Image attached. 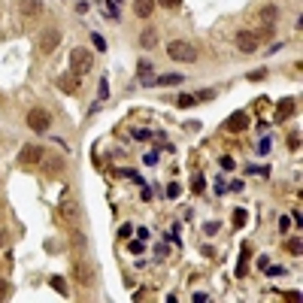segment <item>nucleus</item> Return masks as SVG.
I'll use <instances>...</instances> for the list:
<instances>
[{
  "label": "nucleus",
  "instance_id": "nucleus-1",
  "mask_svg": "<svg viewBox=\"0 0 303 303\" xmlns=\"http://www.w3.org/2000/svg\"><path fill=\"white\" fill-rule=\"evenodd\" d=\"M94 70V52L91 49H73L70 52V73L76 76H85Z\"/></svg>",
  "mask_w": 303,
  "mask_h": 303
},
{
  "label": "nucleus",
  "instance_id": "nucleus-2",
  "mask_svg": "<svg viewBox=\"0 0 303 303\" xmlns=\"http://www.w3.org/2000/svg\"><path fill=\"white\" fill-rule=\"evenodd\" d=\"M167 55L173 61H179V64H194L197 61V49L191 43H185V39H170Z\"/></svg>",
  "mask_w": 303,
  "mask_h": 303
},
{
  "label": "nucleus",
  "instance_id": "nucleus-3",
  "mask_svg": "<svg viewBox=\"0 0 303 303\" xmlns=\"http://www.w3.org/2000/svg\"><path fill=\"white\" fill-rule=\"evenodd\" d=\"M97 279V267L91 261H73V282H79L82 288H91Z\"/></svg>",
  "mask_w": 303,
  "mask_h": 303
},
{
  "label": "nucleus",
  "instance_id": "nucleus-4",
  "mask_svg": "<svg viewBox=\"0 0 303 303\" xmlns=\"http://www.w3.org/2000/svg\"><path fill=\"white\" fill-rule=\"evenodd\" d=\"M49 125H52V115H49V109L34 106V109L28 112V128H31L34 134H46V131H49Z\"/></svg>",
  "mask_w": 303,
  "mask_h": 303
},
{
  "label": "nucleus",
  "instance_id": "nucleus-5",
  "mask_svg": "<svg viewBox=\"0 0 303 303\" xmlns=\"http://www.w3.org/2000/svg\"><path fill=\"white\" fill-rule=\"evenodd\" d=\"M58 46H61V31H58V28H46V31L39 34V39H36V49H39L43 55H52Z\"/></svg>",
  "mask_w": 303,
  "mask_h": 303
},
{
  "label": "nucleus",
  "instance_id": "nucleus-6",
  "mask_svg": "<svg viewBox=\"0 0 303 303\" xmlns=\"http://www.w3.org/2000/svg\"><path fill=\"white\" fill-rule=\"evenodd\" d=\"M236 49L243 52V55H255L258 49H261V39L255 31H239L236 34Z\"/></svg>",
  "mask_w": 303,
  "mask_h": 303
},
{
  "label": "nucleus",
  "instance_id": "nucleus-7",
  "mask_svg": "<svg viewBox=\"0 0 303 303\" xmlns=\"http://www.w3.org/2000/svg\"><path fill=\"white\" fill-rule=\"evenodd\" d=\"M43 158H46V149H43V146H25V149L18 152V161H22L25 167L43 164Z\"/></svg>",
  "mask_w": 303,
  "mask_h": 303
},
{
  "label": "nucleus",
  "instance_id": "nucleus-8",
  "mask_svg": "<svg viewBox=\"0 0 303 303\" xmlns=\"http://www.w3.org/2000/svg\"><path fill=\"white\" fill-rule=\"evenodd\" d=\"M18 15L25 22H36L43 15V0H18Z\"/></svg>",
  "mask_w": 303,
  "mask_h": 303
},
{
  "label": "nucleus",
  "instance_id": "nucleus-9",
  "mask_svg": "<svg viewBox=\"0 0 303 303\" xmlns=\"http://www.w3.org/2000/svg\"><path fill=\"white\" fill-rule=\"evenodd\" d=\"M61 221H64V225H76V221H79V203L73 200V197H64V200H61Z\"/></svg>",
  "mask_w": 303,
  "mask_h": 303
},
{
  "label": "nucleus",
  "instance_id": "nucleus-10",
  "mask_svg": "<svg viewBox=\"0 0 303 303\" xmlns=\"http://www.w3.org/2000/svg\"><path fill=\"white\" fill-rule=\"evenodd\" d=\"M246 128H249V112H231L228 131H231V134H239V131H246Z\"/></svg>",
  "mask_w": 303,
  "mask_h": 303
},
{
  "label": "nucleus",
  "instance_id": "nucleus-11",
  "mask_svg": "<svg viewBox=\"0 0 303 303\" xmlns=\"http://www.w3.org/2000/svg\"><path fill=\"white\" fill-rule=\"evenodd\" d=\"M139 46L143 49H155L158 46V31L149 25V28H143V34H139Z\"/></svg>",
  "mask_w": 303,
  "mask_h": 303
},
{
  "label": "nucleus",
  "instance_id": "nucleus-12",
  "mask_svg": "<svg viewBox=\"0 0 303 303\" xmlns=\"http://www.w3.org/2000/svg\"><path fill=\"white\" fill-rule=\"evenodd\" d=\"M294 109H297V103L291 100V97H285V100L279 103V112H276V122H285L288 115H294Z\"/></svg>",
  "mask_w": 303,
  "mask_h": 303
},
{
  "label": "nucleus",
  "instance_id": "nucleus-13",
  "mask_svg": "<svg viewBox=\"0 0 303 303\" xmlns=\"http://www.w3.org/2000/svg\"><path fill=\"white\" fill-rule=\"evenodd\" d=\"M249 258H252V246L246 243L243 252H239V264H236V276H246L249 273Z\"/></svg>",
  "mask_w": 303,
  "mask_h": 303
},
{
  "label": "nucleus",
  "instance_id": "nucleus-14",
  "mask_svg": "<svg viewBox=\"0 0 303 303\" xmlns=\"http://www.w3.org/2000/svg\"><path fill=\"white\" fill-rule=\"evenodd\" d=\"M152 9H155V0H134V12L139 18H149Z\"/></svg>",
  "mask_w": 303,
  "mask_h": 303
},
{
  "label": "nucleus",
  "instance_id": "nucleus-15",
  "mask_svg": "<svg viewBox=\"0 0 303 303\" xmlns=\"http://www.w3.org/2000/svg\"><path fill=\"white\" fill-rule=\"evenodd\" d=\"M182 79H185L182 73H167V76H158V79H152V82H155V85H179Z\"/></svg>",
  "mask_w": 303,
  "mask_h": 303
},
{
  "label": "nucleus",
  "instance_id": "nucleus-16",
  "mask_svg": "<svg viewBox=\"0 0 303 303\" xmlns=\"http://www.w3.org/2000/svg\"><path fill=\"white\" fill-rule=\"evenodd\" d=\"M58 85H61V91H76V88H79V76H76V73H73V76H61Z\"/></svg>",
  "mask_w": 303,
  "mask_h": 303
},
{
  "label": "nucleus",
  "instance_id": "nucleus-17",
  "mask_svg": "<svg viewBox=\"0 0 303 303\" xmlns=\"http://www.w3.org/2000/svg\"><path fill=\"white\" fill-rule=\"evenodd\" d=\"M136 70H139V76H143V82H146V85H152V76H149V73H152V61H146V58H143V61L136 64Z\"/></svg>",
  "mask_w": 303,
  "mask_h": 303
},
{
  "label": "nucleus",
  "instance_id": "nucleus-18",
  "mask_svg": "<svg viewBox=\"0 0 303 303\" xmlns=\"http://www.w3.org/2000/svg\"><path fill=\"white\" fill-rule=\"evenodd\" d=\"M49 285H52L58 294H70V291H67V279H64V276H52V279H49Z\"/></svg>",
  "mask_w": 303,
  "mask_h": 303
},
{
  "label": "nucleus",
  "instance_id": "nucleus-19",
  "mask_svg": "<svg viewBox=\"0 0 303 303\" xmlns=\"http://www.w3.org/2000/svg\"><path fill=\"white\" fill-rule=\"evenodd\" d=\"M300 243H303L300 236H291V239L285 243V252H291V255H300V252H303V246H300Z\"/></svg>",
  "mask_w": 303,
  "mask_h": 303
},
{
  "label": "nucleus",
  "instance_id": "nucleus-20",
  "mask_svg": "<svg viewBox=\"0 0 303 303\" xmlns=\"http://www.w3.org/2000/svg\"><path fill=\"white\" fill-rule=\"evenodd\" d=\"M43 164H46V173H61V167H64V161L61 158H43Z\"/></svg>",
  "mask_w": 303,
  "mask_h": 303
},
{
  "label": "nucleus",
  "instance_id": "nucleus-21",
  "mask_svg": "<svg viewBox=\"0 0 303 303\" xmlns=\"http://www.w3.org/2000/svg\"><path fill=\"white\" fill-rule=\"evenodd\" d=\"M276 15H279V9H276V6H264V9H261V22H267V25L276 22Z\"/></svg>",
  "mask_w": 303,
  "mask_h": 303
},
{
  "label": "nucleus",
  "instance_id": "nucleus-22",
  "mask_svg": "<svg viewBox=\"0 0 303 303\" xmlns=\"http://www.w3.org/2000/svg\"><path fill=\"white\" fill-rule=\"evenodd\" d=\"M70 243H73L76 249H85V246H88V236H85V234H79V231H76V234L70 236Z\"/></svg>",
  "mask_w": 303,
  "mask_h": 303
},
{
  "label": "nucleus",
  "instance_id": "nucleus-23",
  "mask_svg": "<svg viewBox=\"0 0 303 303\" xmlns=\"http://www.w3.org/2000/svg\"><path fill=\"white\" fill-rule=\"evenodd\" d=\"M179 194H182V188H179V182H170V185H167V197H170V200H176Z\"/></svg>",
  "mask_w": 303,
  "mask_h": 303
},
{
  "label": "nucleus",
  "instance_id": "nucleus-24",
  "mask_svg": "<svg viewBox=\"0 0 303 303\" xmlns=\"http://www.w3.org/2000/svg\"><path fill=\"white\" fill-rule=\"evenodd\" d=\"M246 218H249V215H246V209H234V225H236V228H243V225H246Z\"/></svg>",
  "mask_w": 303,
  "mask_h": 303
},
{
  "label": "nucleus",
  "instance_id": "nucleus-25",
  "mask_svg": "<svg viewBox=\"0 0 303 303\" xmlns=\"http://www.w3.org/2000/svg\"><path fill=\"white\" fill-rule=\"evenodd\" d=\"M197 100H200L197 94H182V97H179V106L185 109V106H191V103H197Z\"/></svg>",
  "mask_w": 303,
  "mask_h": 303
},
{
  "label": "nucleus",
  "instance_id": "nucleus-26",
  "mask_svg": "<svg viewBox=\"0 0 303 303\" xmlns=\"http://www.w3.org/2000/svg\"><path fill=\"white\" fill-rule=\"evenodd\" d=\"M91 43H94V46H97V52H106V39H103V36L97 34V31H94V34H91Z\"/></svg>",
  "mask_w": 303,
  "mask_h": 303
},
{
  "label": "nucleus",
  "instance_id": "nucleus-27",
  "mask_svg": "<svg viewBox=\"0 0 303 303\" xmlns=\"http://www.w3.org/2000/svg\"><path fill=\"white\" fill-rule=\"evenodd\" d=\"M288 149H291V152L300 149V134H288Z\"/></svg>",
  "mask_w": 303,
  "mask_h": 303
},
{
  "label": "nucleus",
  "instance_id": "nucleus-28",
  "mask_svg": "<svg viewBox=\"0 0 303 303\" xmlns=\"http://www.w3.org/2000/svg\"><path fill=\"white\" fill-rule=\"evenodd\" d=\"M155 3H161L164 9H179L182 6V0H155Z\"/></svg>",
  "mask_w": 303,
  "mask_h": 303
},
{
  "label": "nucleus",
  "instance_id": "nucleus-29",
  "mask_svg": "<svg viewBox=\"0 0 303 303\" xmlns=\"http://www.w3.org/2000/svg\"><path fill=\"white\" fill-rule=\"evenodd\" d=\"M264 273H267V276H282V273H285V267H276V264H267V267H264Z\"/></svg>",
  "mask_w": 303,
  "mask_h": 303
},
{
  "label": "nucleus",
  "instance_id": "nucleus-30",
  "mask_svg": "<svg viewBox=\"0 0 303 303\" xmlns=\"http://www.w3.org/2000/svg\"><path fill=\"white\" fill-rule=\"evenodd\" d=\"M128 249H131L134 255H143V249H146V246H143V239H134V243H128Z\"/></svg>",
  "mask_w": 303,
  "mask_h": 303
},
{
  "label": "nucleus",
  "instance_id": "nucleus-31",
  "mask_svg": "<svg viewBox=\"0 0 303 303\" xmlns=\"http://www.w3.org/2000/svg\"><path fill=\"white\" fill-rule=\"evenodd\" d=\"M270 152V136L267 139H261V143H258V155H267Z\"/></svg>",
  "mask_w": 303,
  "mask_h": 303
},
{
  "label": "nucleus",
  "instance_id": "nucleus-32",
  "mask_svg": "<svg viewBox=\"0 0 303 303\" xmlns=\"http://www.w3.org/2000/svg\"><path fill=\"white\" fill-rule=\"evenodd\" d=\"M215 231H218V225H215V221H206V225H203V234H215Z\"/></svg>",
  "mask_w": 303,
  "mask_h": 303
},
{
  "label": "nucleus",
  "instance_id": "nucleus-33",
  "mask_svg": "<svg viewBox=\"0 0 303 303\" xmlns=\"http://www.w3.org/2000/svg\"><path fill=\"white\" fill-rule=\"evenodd\" d=\"M149 136H152V131H143V128L134 131V139H149Z\"/></svg>",
  "mask_w": 303,
  "mask_h": 303
},
{
  "label": "nucleus",
  "instance_id": "nucleus-34",
  "mask_svg": "<svg viewBox=\"0 0 303 303\" xmlns=\"http://www.w3.org/2000/svg\"><path fill=\"white\" fill-rule=\"evenodd\" d=\"M221 167H225V170H234V158H231V155H225V158H221Z\"/></svg>",
  "mask_w": 303,
  "mask_h": 303
},
{
  "label": "nucleus",
  "instance_id": "nucleus-35",
  "mask_svg": "<svg viewBox=\"0 0 303 303\" xmlns=\"http://www.w3.org/2000/svg\"><path fill=\"white\" fill-rule=\"evenodd\" d=\"M191 188H194V191H203V176H194V182H191Z\"/></svg>",
  "mask_w": 303,
  "mask_h": 303
},
{
  "label": "nucleus",
  "instance_id": "nucleus-36",
  "mask_svg": "<svg viewBox=\"0 0 303 303\" xmlns=\"http://www.w3.org/2000/svg\"><path fill=\"white\" fill-rule=\"evenodd\" d=\"M264 76H267V70H255V73H252L249 79H252V82H258V79H264Z\"/></svg>",
  "mask_w": 303,
  "mask_h": 303
},
{
  "label": "nucleus",
  "instance_id": "nucleus-37",
  "mask_svg": "<svg viewBox=\"0 0 303 303\" xmlns=\"http://www.w3.org/2000/svg\"><path fill=\"white\" fill-rule=\"evenodd\" d=\"M288 225H291V218H288V215H282V218H279V231H288Z\"/></svg>",
  "mask_w": 303,
  "mask_h": 303
},
{
  "label": "nucleus",
  "instance_id": "nucleus-38",
  "mask_svg": "<svg viewBox=\"0 0 303 303\" xmlns=\"http://www.w3.org/2000/svg\"><path fill=\"white\" fill-rule=\"evenodd\" d=\"M139 197H143V200H152V188H149V185H143V194H139Z\"/></svg>",
  "mask_w": 303,
  "mask_h": 303
},
{
  "label": "nucleus",
  "instance_id": "nucleus-39",
  "mask_svg": "<svg viewBox=\"0 0 303 303\" xmlns=\"http://www.w3.org/2000/svg\"><path fill=\"white\" fill-rule=\"evenodd\" d=\"M285 300H300V291H285Z\"/></svg>",
  "mask_w": 303,
  "mask_h": 303
},
{
  "label": "nucleus",
  "instance_id": "nucleus-40",
  "mask_svg": "<svg viewBox=\"0 0 303 303\" xmlns=\"http://www.w3.org/2000/svg\"><path fill=\"white\" fill-rule=\"evenodd\" d=\"M228 188H231V191H243V182H239V179H234V182H231Z\"/></svg>",
  "mask_w": 303,
  "mask_h": 303
},
{
  "label": "nucleus",
  "instance_id": "nucleus-41",
  "mask_svg": "<svg viewBox=\"0 0 303 303\" xmlns=\"http://www.w3.org/2000/svg\"><path fill=\"white\" fill-rule=\"evenodd\" d=\"M109 94V85H106V79H100V97H106Z\"/></svg>",
  "mask_w": 303,
  "mask_h": 303
},
{
  "label": "nucleus",
  "instance_id": "nucleus-42",
  "mask_svg": "<svg viewBox=\"0 0 303 303\" xmlns=\"http://www.w3.org/2000/svg\"><path fill=\"white\" fill-rule=\"evenodd\" d=\"M6 291H9V285H6V282H0V300L6 297Z\"/></svg>",
  "mask_w": 303,
  "mask_h": 303
},
{
  "label": "nucleus",
  "instance_id": "nucleus-43",
  "mask_svg": "<svg viewBox=\"0 0 303 303\" xmlns=\"http://www.w3.org/2000/svg\"><path fill=\"white\" fill-rule=\"evenodd\" d=\"M0 246H6V231L0 228Z\"/></svg>",
  "mask_w": 303,
  "mask_h": 303
}]
</instances>
